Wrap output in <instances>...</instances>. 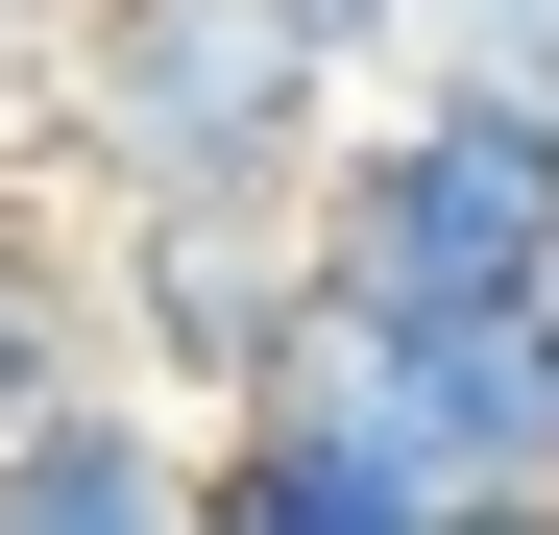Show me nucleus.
I'll use <instances>...</instances> for the list:
<instances>
[{
	"label": "nucleus",
	"mask_w": 559,
	"mask_h": 535,
	"mask_svg": "<svg viewBox=\"0 0 559 535\" xmlns=\"http://www.w3.org/2000/svg\"><path fill=\"white\" fill-rule=\"evenodd\" d=\"M341 122L365 73H317L267 0H98L73 49H25V170L73 219H317Z\"/></svg>",
	"instance_id": "1"
},
{
	"label": "nucleus",
	"mask_w": 559,
	"mask_h": 535,
	"mask_svg": "<svg viewBox=\"0 0 559 535\" xmlns=\"http://www.w3.org/2000/svg\"><path fill=\"white\" fill-rule=\"evenodd\" d=\"M317 268H341V317H535L559 293V122L390 73L317 170Z\"/></svg>",
	"instance_id": "2"
},
{
	"label": "nucleus",
	"mask_w": 559,
	"mask_h": 535,
	"mask_svg": "<svg viewBox=\"0 0 559 535\" xmlns=\"http://www.w3.org/2000/svg\"><path fill=\"white\" fill-rule=\"evenodd\" d=\"M341 341V268H317V219H98V366L122 390H170V414H267Z\"/></svg>",
	"instance_id": "3"
},
{
	"label": "nucleus",
	"mask_w": 559,
	"mask_h": 535,
	"mask_svg": "<svg viewBox=\"0 0 559 535\" xmlns=\"http://www.w3.org/2000/svg\"><path fill=\"white\" fill-rule=\"evenodd\" d=\"M293 390H341L438 511H559V293L535 317H341Z\"/></svg>",
	"instance_id": "4"
},
{
	"label": "nucleus",
	"mask_w": 559,
	"mask_h": 535,
	"mask_svg": "<svg viewBox=\"0 0 559 535\" xmlns=\"http://www.w3.org/2000/svg\"><path fill=\"white\" fill-rule=\"evenodd\" d=\"M219 438L170 414V390H73L49 438H0V535H219Z\"/></svg>",
	"instance_id": "5"
},
{
	"label": "nucleus",
	"mask_w": 559,
	"mask_h": 535,
	"mask_svg": "<svg viewBox=\"0 0 559 535\" xmlns=\"http://www.w3.org/2000/svg\"><path fill=\"white\" fill-rule=\"evenodd\" d=\"M219 535H462L390 438H365L341 390H267V414H219V487H195Z\"/></svg>",
	"instance_id": "6"
},
{
	"label": "nucleus",
	"mask_w": 559,
	"mask_h": 535,
	"mask_svg": "<svg viewBox=\"0 0 559 535\" xmlns=\"http://www.w3.org/2000/svg\"><path fill=\"white\" fill-rule=\"evenodd\" d=\"M73 390H122L98 366V219H73V195H0V438H49Z\"/></svg>",
	"instance_id": "7"
},
{
	"label": "nucleus",
	"mask_w": 559,
	"mask_h": 535,
	"mask_svg": "<svg viewBox=\"0 0 559 535\" xmlns=\"http://www.w3.org/2000/svg\"><path fill=\"white\" fill-rule=\"evenodd\" d=\"M414 73H438V98H511V122H559V0H438V25H414Z\"/></svg>",
	"instance_id": "8"
},
{
	"label": "nucleus",
	"mask_w": 559,
	"mask_h": 535,
	"mask_svg": "<svg viewBox=\"0 0 559 535\" xmlns=\"http://www.w3.org/2000/svg\"><path fill=\"white\" fill-rule=\"evenodd\" d=\"M267 25H293L317 73H414V25H438V0H267Z\"/></svg>",
	"instance_id": "9"
},
{
	"label": "nucleus",
	"mask_w": 559,
	"mask_h": 535,
	"mask_svg": "<svg viewBox=\"0 0 559 535\" xmlns=\"http://www.w3.org/2000/svg\"><path fill=\"white\" fill-rule=\"evenodd\" d=\"M73 25H98V0H0V49H73Z\"/></svg>",
	"instance_id": "10"
},
{
	"label": "nucleus",
	"mask_w": 559,
	"mask_h": 535,
	"mask_svg": "<svg viewBox=\"0 0 559 535\" xmlns=\"http://www.w3.org/2000/svg\"><path fill=\"white\" fill-rule=\"evenodd\" d=\"M462 535H559V511H462Z\"/></svg>",
	"instance_id": "11"
},
{
	"label": "nucleus",
	"mask_w": 559,
	"mask_h": 535,
	"mask_svg": "<svg viewBox=\"0 0 559 535\" xmlns=\"http://www.w3.org/2000/svg\"><path fill=\"white\" fill-rule=\"evenodd\" d=\"M0 122H25V49H0Z\"/></svg>",
	"instance_id": "12"
}]
</instances>
